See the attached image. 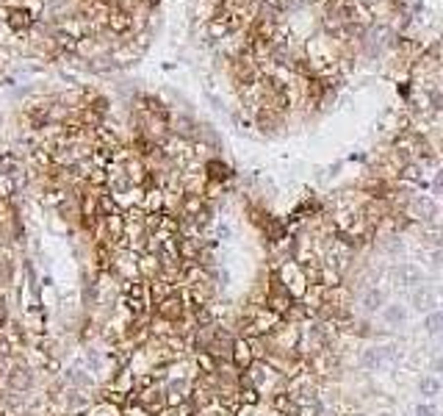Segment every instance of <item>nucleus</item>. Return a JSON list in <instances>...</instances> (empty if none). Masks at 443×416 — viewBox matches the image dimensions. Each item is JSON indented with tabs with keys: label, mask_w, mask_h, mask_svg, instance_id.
<instances>
[{
	"label": "nucleus",
	"mask_w": 443,
	"mask_h": 416,
	"mask_svg": "<svg viewBox=\"0 0 443 416\" xmlns=\"http://www.w3.org/2000/svg\"><path fill=\"white\" fill-rule=\"evenodd\" d=\"M36 22H39V20H36L25 6H11L8 20H6V28L11 31L14 36H25V34H31V28H34Z\"/></svg>",
	"instance_id": "f257e3e1"
},
{
	"label": "nucleus",
	"mask_w": 443,
	"mask_h": 416,
	"mask_svg": "<svg viewBox=\"0 0 443 416\" xmlns=\"http://www.w3.org/2000/svg\"><path fill=\"white\" fill-rule=\"evenodd\" d=\"M133 28V17H130V11H125V8H111V14H108V31L117 36L127 34V31Z\"/></svg>",
	"instance_id": "f03ea898"
},
{
	"label": "nucleus",
	"mask_w": 443,
	"mask_h": 416,
	"mask_svg": "<svg viewBox=\"0 0 443 416\" xmlns=\"http://www.w3.org/2000/svg\"><path fill=\"white\" fill-rule=\"evenodd\" d=\"M424 327H427L429 336H441L443 333V311H429Z\"/></svg>",
	"instance_id": "7ed1b4c3"
},
{
	"label": "nucleus",
	"mask_w": 443,
	"mask_h": 416,
	"mask_svg": "<svg viewBox=\"0 0 443 416\" xmlns=\"http://www.w3.org/2000/svg\"><path fill=\"white\" fill-rule=\"evenodd\" d=\"M382 319L388 324H402L404 322V305H385L382 308Z\"/></svg>",
	"instance_id": "20e7f679"
},
{
	"label": "nucleus",
	"mask_w": 443,
	"mask_h": 416,
	"mask_svg": "<svg viewBox=\"0 0 443 416\" xmlns=\"http://www.w3.org/2000/svg\"><path fill=\"white\" fill-rule=\"evenodd\" d=\"M418 391L432 400V397L441 394V380H438V377H421V380H418Z\"/></svg>",
	"instance_id": "39448f33"
},
{
	"label": "nucleus",
	"mask_w": 443,
	"mask_h": 416,
	"mask_svg": "<svg viewBox=\"0 0 443 416\" xmlns=\"http://www.w3.org/2000/svg\"><path fill=\"white\" fill-rule=\"evenodd\" d=\"M380 364H382V353L377 347H371V350H366V353L360 355V367L363 369H377Z\"/></svg>",
	"instance_id": "423d86ee"
},
{
	"label": "nucleus",
	"mask_w": 443,
	"mask_h": 416,
	"mask_svg": "<svg viewBox=\"0 0 443 416\" xmlns=\"http://www.w3.org/2000/svg\"><path fill=\"white\" fill-rule=\"evenodd\" d=\"M413 303H415V308H421V311H427V308H432V303H435V297H432V291H427V289H418L413 294Z\"/></svg>",
	"instance_id": "0eeeda50"
},
{
	"label": "nucleus",
	"mask_w": 443,
	"mask_h": 416,
	"mask_svg": "<svg viewBox=\"0 0 443 416\" xmlns=\"http://www.w3.org/2000/svg\"><path fill=\"white\" fill-rule=\"evenodd\" d=\"M382 291L380 289H371V291H366V300H363V305H366V311H380L382 308Z\"/></svg>",
	"instance_id": "6e6552de"
},
{
	"label": "nucleus",
	"mask_w": 443,
	"mask_h": 416,
	"mask_svg": "<svg viewBox=\"0 0 443 416\" xmlns=\"http://www.w3.org/2000/svg\"><path fill=\"white\" fill-rule=\"evenodd\" d=\"M415 208H418L421 214H429V217H435V203H432L429 197H418V200H415Z\"/></svg>",
	"instance_id": "1a4fd4ad"
},
{
	"label": "nucleus",
	"mask_w": 443,
	"mask_h": 416,
	"mask_svg": "<svg viewBox=\"0 0 443 416\" xmlns=\"http://www.w3.org/2000/svg\"><path fill=\"white\" fill-rule=\"evenodd\" d=\"M402 277H404V280H410L407 286H415V283H421V272H418L415 267H404V269H402Z\"/></svg>",
	"instance_id": "9d476101"
},
{
	"label": "nucleus",
	"mask_w": 443,
	"mask_h": 416,
	"mask_svg": "<svg viewBox=\"0 0 443 416\" xmlns=\"http://www.w3.org/2000/svg\"><path fill=\"white\" fill-rule=\"evenodd\" d=\"M413 414L415 416H438V408L432 405V402H421V405H415Z\"/></svg>",
	"instance_id": "9b49d317"
},
{
	"label": "nucleus",
	"mask_w": 443,
	"mask_h": 416,
	"mask_svg": "<svg viewBox=\"0 0 443 416\" xmlns=\"http://www.w3.org/2000/svg\"><path fill=\"white\" fill-rule=\"evenodd\" d=\"M208 170H213V175H216V178H225V175H230V170H227L225 164H219V161H211V164H208Z\"/></svg>",
	"instance_id": "f8f14e48"
},
{
	"label": "nucleus",
	"mask_w": 443,
	"mask_h": 416,
	"mask_svg": "<svg viewBox=\"0 0 443 416\" xmlns=\"http://www.w3.org/2000/svg\"><path fill=\"white\" fill-rule=\"evenodd\" d=\"M432 372L443 374V355H441V358H435V361H432Z\"/></svg>",
	"instance_id": "ddd939ff"
},
{
	"label": "nucleus",
	"mask_w": 443,
	"mask_h": 416,
	"mask_svg": "<svg viewBox=\"0 0 443 416\" xmlns=\"http://www.w3.org/2000/svg\"><path fill=\"white\" fill-rule=\"evenodd\" d=\"M441 347H443V339H441Z\"/></svg>",
	"instance_id": "4468645a"
},
{
	"label": "nucleus",
	"mask_w": 443,
	"mask_h": 416,
	"mask_svg": "<svg viewBox=\"0 0 443 416\" xmlns=\"http://www.w3.org/2000/svg\"><path fill=\"white\" fill-rule=\"evenodd\" d=\"M382 416H388V414H382Z\"/></svg>",
	"instance_id": "2eb2a0df"
}]
</instances>
